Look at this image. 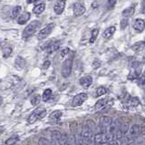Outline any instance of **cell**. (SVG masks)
<instances>
[{
    "label": "cell",
    "mask_w": 145,
    "mask_h": 145,
    "mask_svg": "<svg viewBox=\"0 0 145 145\" xmlns=\"http://www.w3.org/2000/svg\"><path fill=\"white\" fill-rule=\"evenodd\" d=\"M41 25H42V23L38 20H35V21H32L30 24L27 25L25 30L23 31V37L24 38H27L29 37V36L33 35L36 31H37L38 28L41 27Z\"/></svg>",
    "instance_id": "6da1fadb"
},
{
    "label": "cell",
    "mask_w": 145,
    "mask_h": 145,
    "mask_svg": "<svg viewBox=\"0 0 145 145\" xmlns=\"http://www.w3.org/2000/svg\"><path fill=\"white\" fill-rule=\"evenodd\" d=\"M72 59H74V54H72L71 56L63 63L61 74L63 77H65V78H66V77H68L71 74L72 68Z\"/></svg>",
    "instance_id": "7a4b0ae2"
},
{
    "label": "cell",
    "mask_w": 145,
    "mask_h": 145,
    "mask_svg": "<svg viewBox=\"0 0 145 145\" xmlns=\"http://www.w3.org/2000/svg\"><path fill=\"white\" fill-rule=\"evenodd\" d=\"M46 114V110L44 108H37L36 110H35L33 112L31 113V115L28 118V122L29 123H35L36 121L41 120L42 118H44Z\"/></svg>",
    "instance_id": "3957f363"
},
{
    "label": "cell",
    "mask_w": 145,
    "mask_h": 145,
    "mask_svg": "<svg viewBox=\"0 0 145 145\" xmlns=\"http://www.w3.org/2000/svg\"><path fill=\"white\" fill-rule=\"evenodd\" d=\"M112 119L111 117H108V116H103L100 118V128H101V133H107L109 128L110 126L112 125Z\"/></svg>",
    "instance_id": "277c9868"
},
{
    "label": "cell",
    "mask_w": 145,
    "mask_h": 145,
    "mask_svg": "<svg viewBox=\"0 0 145 145\" xmlns=\"http://www.w3.org/2000/svg\"><path fill=\"white\" fill-rule=\"evenodd\" d=\"M54 27V23H51V24H48L45 25L44 28H42L40 30V32L37 35V38L38 40H44V38H46L47 36L51 34V32L53 31Z\"/></svg>",
    "instance_id": "5b68a950"
},
{
    "label": "cell",
    "mask_w": 145,
    "mask_h": 145,
    "mask_svg": "<svg viewBox=\"0 0 145 145\" xmlns=\"http://www.w3.org/2000/svg\"><path fill=\"white\" fill-rule=\"evenodd\" d=\"M88 98V95L84 93H79V94H77L75 95V96L74 97V99H72V106H80L82 105L86 100H87Z\"/></svg>",
    "instance_id": "8992f818"
},
{
    "label": "cell",
    "mask_w": 145,
    "mask_h": 145,
    "mask_svg": "<svg viewBox=\"0 0 145 145\" xmlns=\"http://www.w3.org/2000/svg\"><path fill=\"white\" fill-rule=\"evenodd\" d=\"M109 98H103V99H101L99 100V101H97V103H95V110H103L104 108H110L112 105V101L110 103V101H109Z\"/></svg>",
    "instance_id": "52a82bcc"
},
{
    "label": "cell",
    "mask_w": 145,
    "mask_h": 145,
    "mask_svg": "<svg viewBox=\"0 0 145 145\" xmlns=\"http://www.w3.org/2000/svg\"><path fill=\"white\" fill-rule=\"evenodd\" d=\"M85 12V7L83 2H75L74 4V15L75 16H83Z\"/></svg>",
    "instance_id": "ba28073f"
},
{
    "label": "cell",
    "mask_w": 145,
    "mask_h": 145,
    "mask_svg": "<svg viewBox=\"0 0 145 145\" xmlns=\"http://www.w3.org/2000/svg\"><path fill=\"white\" fill-rule=\"evenodd\" d=\"M59 47H60V41H54V42L50 41V42H48V44L45 45L44 50L48 54H52L54 52H56V50H58Z\"/></svg>",
    "instance_id": "9c48e42d"
},
{
    "label": "cell",
    "mask_w": 145,
    "mask_h": 145,
    "mask_svg": "<svg viewBox=\"0 0 145 145\" xmlns=\"http://www.w3.org/2000/svg\"><path fill=\"white\" fill-rule=\"evenodd\" d=\"M140 126L138 124H133V126L129 127L127 135H129L130 137L135 139L136 137H138V136L140 135Z\"/></svg>",
    "instance_id": "30bf717a"
},
{
    "label": "cell",
    "mask_w": 145,
    "mask_h": 145,
    "mask_svg": "<svg viewBox=\"0 0 145 145\" xmlns=\"http://www.w3.org/2000/svg\"><path fill=\"white\" fill-rule=\"evenodd\" d=\"M62 133L58 131H54L51 133V145H60V139Z\"/></svg>",
    "instance_id": "8fae6325"
},
{
    "label": "cell",
    "mask_w": 145,
    "mask_h": 145,
    "mask_svg": "<svg viewBox=\"0 0 145 145\" xmlns=\"http://www.w3.org/2000/svg\"><path fill=\"white\" fill-rule=\"evenodd\" d=\"M92 84H93V78H92V76H90V75L84 76L80 79V84L83 86L84 88H89L90 85Z\"/></svg>",
    "instance_id": "7c38bea8"
},
{
    "label": "cell",
    "mask_w": 145,
    "mask_h": 145,
    "mask_svg": "<svg viewBox=\"0 0 145 145\" xmlns=\"http://www.w3.org/2000/svg\"><path fill=\"white\" fill-rule=\"evenodd\" d=\"M65 1H57L54 6V11L57 15H60V14L63 13V9H65Z\"/></svg>",
    "instance_id": "4fadbf2b"
},
{
    "label": "cell",
    "mask_w": 145,
    "mask_h": 145,
    "mask_svg": "<svg viewBox=\"0 0 145 145\" xmlns=\"http://www.w3.org/2000/svg\"><path fill=\"white\" fill-rule=\"evenodd\" d=\"M31 17V14L29 12H25L23 13L22 15H20L17 18V23L19 25H25V23L30 19Z\"/></svg>",
    "instance_id": "5bb4252c"
},
{
    "label": "cell",
    "mask_w": 145,
    "mask_h": 145,
    "mask_svg": "<svg viewBox=\"0 0 145 145\" xmlns=\"http://www.w3.org/2000/svg\"><path fill=\"white\" fill-rule=\"evenodd\" d=\"M133 28L137 32H142L144 29V21L143 19H136L133 23Z\"/></svg>",
    "instance_id": "9a60e30c"
},
{
    "label": "cell",
    "mask_w": 145,
    "mask_h": 145,
    "mask_svg": "<svg viewBox=\"0 0 145 145\" xmlns=\"http://www.w3.org/2000/svg\"><path fill=\"white\" fill-rule=\"evenodd\" d=\"M62 116V112L61 111H54L49 116V121L54 123V122H56L59 119L61 118Z\"/></svg>",
    "instance_id": "2e32d148"
},
{
    "label": "cell",
    "mask_w": 145,
    "mask_h": 145,
    "mask_svg": "<svg viewBox=\"0 0 145 145\" xmlns=\"http://www.w3.org/2000/svg\"><path fill=\"white\" fill-rule=\"evenodd\" d=\"M140 74V67H139V66H138L137 68L133 67V69L131 70V72H130V74H129V76H128V78H129L130 80L137 79V78H139Z\"/></svg>",
    "instance_id": "e0dca14e"
},
{
    "label": "cell",
    "mask_w": 145,
    "mask_h": 145,
    "mask_svg": "<svg viewBox=\"0 0 145 145\" xmlns=\"http://www.w3.org/2000/svg\"><path fill=\"white\" fill-rule=\"evenodd\" d=\"M115 32V27L114 26H111V27H108L105 30H104L103 34V36L105 39H110L112 36L113 35Z\"/></svg>",
    "instance_id": "ac0fdd59"
},
{
    "label": "cell",
    "mask_w": 145,
    "mask_h": 145,
    "mask_svg": "<svg viewBox=\"0 0 145 145\" xmlns=\"http://www.w3.org/2000/svg\"><path fill=\"white\" fill-rule=\"evenodd\" d=\"M45 9V4L44 3H39L37 4L36 6H35L34 9H33V12L36 15H40L42 14Z\"/></svg>",
    "instance_id": "d6986e66"
},
{
    "label": "cell",
    "mask_w": 145,
    "mask_h": 145,
    "mask_svg": "<svg viewBox=\"0 0 145 145\" xmlns=\"http://www.w3.org/2000/svg\"><path fill=\"white\" fill-rule=\"evenodd\" d=\"M134 11H135L134 7H130L126 8V9H124L123 11H122V16H123V17H125V18L130 17L134 14Z\"/></svg>",
    "instance_id": "ffe728a7"
},
{
    "label": "cell",
    "mask_w": 145,
    "mask_h": 145,
    "mask_svg": "<svg viewBox=\"0 0 145 145\" xmlns=\"http://www.w3.org/2000/svg\"><path fill=\"white\" fill-rule=\"evenodd\" d=\"M15 63H16V66L17 68H20V69H22V68H24L25 66V61L24 58H22L21 56H17L16 61H15Z\"/></svg>",
    "instance_id": "44dd1931"
},
{
    "label": "cell",
    "mask_w": 145,
    "mask_h": 145,
    "mask_svg": "<svg viewBox=\"0 0 145 145\" xmlns=\"http://www.w3.org/2000/svg\"><path fill=\"white\" fill-rule=\"evenodd\" d=\"M52 96V90L51 89H46L44 91L43 93V100L44 102H47L48 100Z\"/></svg>",
    "instance_id": "7402d4cb"
},
{
    "label": "cell",
    "mask_w": 145,
    "mask_h": 145,
    "mask_svg": "<svg viewBox=\"0 0 145 145\" xmlns=\"http://www.w3.org/2000/svg\"><path fill=\"white\" fill-rule=\"evenodd\" d=\"M98 34H99V29L95 28L93 30H92V34H91V38H90V43L93 44L95 42V40H96L97 36H98Z\"/></svg>",
    "instance_id": "603a6c76"
},
{
    "label": "cell",
    "mask_w": 145,
    "mask_h": 145,
    "mask_svg": "<svg viewBox=\"0 0 145 145\" xmlns=\"http://www.w3.org/2000/svg\"><path fill=\"white\" fill-rule=\"evenodd\" d=\"M21 11H22V7L20 6H16V7H14L12 10V17L13 18L17 17L19 16V14H21Z\"/></svg>",
    "instance_id": "cb8c5ba5"
},
{
    "label": "cell",
    "mask_w": 145,
    "mask_h": 145,
    "mask_svg": "<svg viewBox=\"0 0 145 145\" xmlns=\"http://www.w3.org/2000/svg\"><path fill=\"white\" fill-rule=\"evenodd\" d=\"M12 53V47L11 46H6L3 49V56L5 58H7Z\"/></svg>",
    "instance_id": "d4e9b609"
},
{
    "label": "cell",
    "mask_w": 145,
    "mask_h": 145,
    "mask_svg": "<svg viewBox=\"0 0 145 145\" xmlns=\"http://www.w3.org/2000/svg\"><path fill=\"white\" fill-rule=\"evenodd\" d=\"M128 104H129L130 106H133V107L137 106L138 104H139V99L136 98V97H131V98L129 99Z\"/></svg>",
    "instance_id": "484cf974"
},
{
    "label": "cell",
    "mask_w": 145,
    "mask_h": 145,
    "mask_svg": "<svg viewBox=\"0 0 145 145\" xmlns=\"http://www.w3.org/2000/svg\"><path fill=\"white\" fill-rule=\"evenodd\" d=\"M18 140H19V138L18 137H10L6 140V144L7 145H14V144H16Z\"/></svg>",
    "instance_id": "4316f807"
},
{
    "label": "cell",
    "mask_w": 145,
    "mask_h": 145,
    "mask_svg": "<svg viewBox=\"0 0 145 145\" xmlns=\"http://www.w3.org/2000/svg\"><path fill=\"white\" fill-rule=\"evenodd\" d=\"M106 93V89L104 88V87H99V88H97V90H96V96L97 97H99V96H102V95H103V94H105Z\"/></svg>",
    "instance_id": "83f0119b"
},
{
    "label": "cell",
    "mask_w": 145,
    "mask_h": 145,
    "mask_svg": "<svg viewBox=\"0 0 145 145\" xmlns=\"http://www.w3.org/2000/svg\"><path fill=\"white\" fill-rule=\"evenodd\" d=\"M40 101H41L40 95H35V96L31 100V103L33 104V105H37V104L40 103Z\"/></svg>",
    "instance_id": "f1b7e54d"
},
{
    "label": "cell",
    "mask_w": 145,
    "mask_h": 145,
    "mask_svg": "<svg viewBox=\"0 0 145 145\" xmlns=\"http://www.w3.org/2000/svg\"><path fill=\"white\" fill-rule=\"evenodd\" d=\"M38 145H51V142L45 138H40L38 140Z\"/></svg>",
    "instance_id": "f546056e"
},
{
    "label": "cell",
    "mask_w": 145,
    "mask_h": 145,
    "mask_svg": "<svg viewBox=\"0 0 145 145\" xmlns=\"http://www.w3.org/2000/svg\"><path fill=\"white\" fill-rule=\"evenodd\" d=\"M109 145H122L121 140H118V139H112L111 142H109Z\"/></svg>",
    "instance_id": "4dcf8cb0"
},
{
    "label": "cell",
    "mask_w": 145,
    "mask_h": 145,
    "mask_svg": "<svg viewBox=\"0 0 145 145\" xmlns=\"http://www.w3.org/2000/svg\"><path fill=\"white\" fill-rule=\"evenodd\" d=\"M127 25H128V18H124L121 21V27L122 29H124Z\"/></svg>",
    "instance_id": "1f68e13d"
},
{
    "label": "cell",
    "mask_w": 145,
    "mask_h": 145,
    "mask_svg": "<svg viewBox=\"0 0 145 145\" xmlns=\"http://www.w3.org/2000/svg\"><path fill=\"white\" fill-rule=\"evenodd\" d=\"M116 1L115 0H111V1H108L107 2V4H108V8L109 9H112V8H113L114 7V6L116 5Z\"/></svg>",
    "instance_id": "d6a6232c"
},
{
    "label": "cell",
    "mask_w": 145,
    "mask_h": 145,
    "mask_svg": "<svg viewBox=\"0 0 145 145\" xmlns=\"http://www.w3.org/2000/svg\"><path fill=\"white\" fill-rule=\"evenodd\" d=\"M68 53H69V49H68V48H65V49L61 50V53H60L61 54V56L62 57H65Z\"/></svg>",
    "instance_id": "836d02e7"
},
{
    "label": "cell",
    "mask_w": 145,
    "mask_h": 145,
    "mask_svg": "<svg viewBox=\"0 0 145 145\" xmlns=\"http://www.w3.org/2000/svg\"><path fill=\"white\" fill-rule=\"evenodd\" d=\"M49 65H50V62L49 61H46V62L44 63V67L45 68V69H46V68H48Z\"/></svg>",
    "instance_id": "e575fe53"
},
{
    "label": "cell",
    "mask_w": 145,
    "mask_h": 145,
    "mask_svg": "<svg viewBox=\"0 0 145 145\" xmlns=\"http://www.w3.org/2000/svg\"><path fill=\"white\" fill-rule=\"evenodd\" d=\"M36 1H35V0H31V1H27V3H28V4H33V3H35Z\"/></svg>",
    "instance_id": "d590c367"
},
{
    "label": "cell",
    "mask_w": 145,
    "mask_h": 145,
    "mask_svg": "<svg viewBox=\"0 0 145 145\" xmlns=\"http://www.w3.org/2000/svg\"><path fill=\"white\" fill-rule=\"evenodd\" d=\"M2 103H3V98H2L1 96H0V106H1Z\"/></svg>",
    "instance_id": "8d00e7d4"
},
{
    "label": "cell",
    "mask_w": 145,
    "mask_h": 145,
    "mask_svg": "<svg viewBox=\"0 0 145 145\" xmlns=\"http://www.w3.org/2000/svg\"><path fill=\"white\" fill-rule=\"evenodd\" d=\"M102 145H109V143H103V144H102Z\"/></svg>",
    "instance_id": "74e56055"
},
{
    "label": "cell",
    "mask_w": 145,
    "mask_h": 145,
    "mask_svg": "<svg viewBox=\"0 0 145 145\" xmlns=\"http://www.w3.org/2000/svg\"><path fill=\"white\" fill-rule=\"evenodd\" d=\"M0 44H1V41H0Z\"/></svg>",
    "instance_id": "f35d334b"
}]
</instances>
